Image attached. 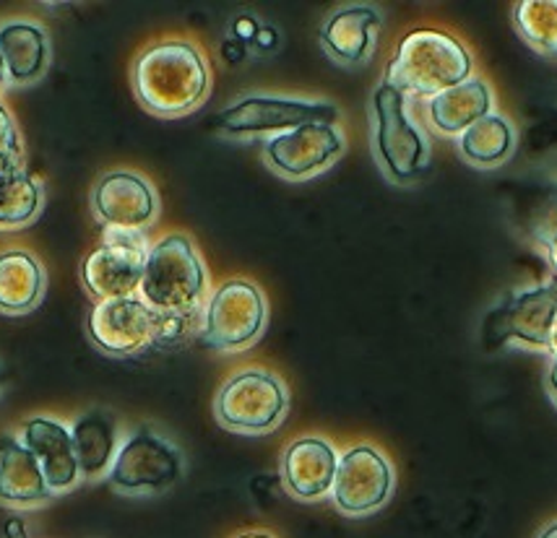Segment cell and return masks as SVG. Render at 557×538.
<instances>
[{
    "mask_svg": "<svg viewBox=\"0 0 557 538\" xmlns=\"http://www.w3.org/2000/svg\"><path fill=\"white\" fill-rule=\"evenodd\" d=\"M523 229L547 252L549 263L557 271V183L534 188L527 203Z\"/></svg>",
    "mask_w": 557,
    "mask_h": 538,
    "instance_id": "cell-26",
    "label": "cell"
},
{
    "mask_svg": "<svg viewBox=\"0 0 557 538\" xmlns=\"http://www.w3.org/2000/svg\"><path fill=\"white\" fill-rule=\"evenodd\" d=\"M516 29L545 55H557V0H521L513 11Z\"/></svg>",
    "mask_w": 557,
    "mask_h": 538,
    "instance_id": "cell-25",
    "label": "cell"
},
{
    "mask_svg": "<svg viewBox=\"0 0 557 538\" xmlns=\"http://www.w3.org/2000/svg\"><path fill=\"white\" fill-rule=\"evenodd\" d=\"M235 538H274V536L267 534V530H248V534H240Z\"/></svg>",
    "mask_w": 557,
    "mask_h": 538,
    "instance_id": "cell-31",
    "label": "cell"
},
{
    "mask_svg": "<svg viewBox=\"0 0 557 538\" xmlns=\"http://www.w3.org/2000/svg\"><path fill=\"white\" fill-rule=\"evenodd\" d=\"M344 151V138L336 125H302L278 133L263 143L271 170L289 179H305L329 170Z\"/></svg>",
    "mask_w": 557,
    "mask_h": 538,
    "instance_id": "cell-13",
    "label": "cell"
},
{
    "mask_svg": "<svg viewBox=\"0 0 557 538\" xmlns=\"http://www.w3.org/2000/svg\"><path fill=\"white\" fill-rule=\"evenodd\" d=\"M149 245L141 232H104V242L84 261V284L97 297V302L108 299L134 297L141 287Z\"/></svg>",
    "mask_w": 557,
    "mask_h": 538,
    "instance_id": "cell-11",
    "label": "cell"
},
{
    "mask_svg": "<svg viewBox=\"0 0 557 538\" xmlns=\"http://www.w3.org/2000/svg\"><path fill=\"white\" fill-rule=\"evenodd\" d=\"M547 383H549V393H553L555 403H557V359H553V364H549V372H547Z\"/></svg>",
    "mask_w": 557,
    "mask_h": 538,
    "instance_id": "cell-30",
    "label": "cell"
},
{
    "mask_svg": "<svg viewBox=\"0 0 557 538\" xmlns=\"http://www.w3.org/2000/svg\"><path fill=\"white\" fill-rule=\"evenodd\" d=\"M183 476V455L168 437L151 427H138L117 448L108 481L121 495L144 497L170 489Z\"/></svg>",
    "mask_w": 557,
    "mask_h": 538,
    "instance_id": "cell-7",
    "label": "cell"
},
{
    "mask_svg": "<svg viewBox=\"0 0 557 538\" xmlns=\"http://www.w3.org/2000/svg\"><path fill=\"white\" fill-rule=\"evenodd\" d=\"M339 110L331 102L287 97H243L214 117L216 128L227 136H261L287 133L302 125H334Z\"/></svg>",
    "mask_w": 557,
    "mask_h": 538,
    "instance_id": "cell-9",
    "label": "cell"
},
{
    "mask_svg": "<svg viewBox=\"0 0 557 538\" xmlns=\"http://www.w3.org/2000/svg\"><path fill=\"white\" fill-rule=\"evenodd\" d=\"M22 138L9 110L0 104V175L5 172H22Z\"/></svg>",
    "mask_w": 557,
    "mask_h": 538,
    "instance_id": "cell-27",
    "label": "cell"
},
{
    "mask_svg": "<svg viewBox=\"0 0 557 538\" xmlns=\"http://www.w3.org/2000/svg\"><path fill=\"white\" fill-rule=\"evenodd\" d=\"M289 396L284 383L269 370H240L216 393V418L240 435H267L284 422Z\"/></svg>",
    "mask_w": 557,
    "mask_h": 538,
    "instance_id": "cell-6",
    "label": "cell"
},
{
    "mask_svg": "<svg viewBox=\"0 0 557 538\" xmlns=\"http://www.w3.org/2000/svg\"><path fill=\"white\" fill-rule=\"evenodd\" d=\"M516 133L506 117L490 112L487 117L476 120L459 138V149L467 162L476 167H497L513 154Z\"/></svg>",
    "mask_w": 557,
    "mask_h": 538,
    "instance_id": "cell-23",
    "label": "cell"
},
{
    "mask_svg": "<svg viewBox=\"0 0 557 538\" xmlns=\"http://www.w3.org/2000/svg\"><path fill=\"white\" fill-rule=\"evenodd\" d=\"M141 299L164 317H194L207 295V268L185 235L159 239L146 258Z\"/></svg>",
    "mask_w": 557,
    "mask_h": 538,
    "instance_id": "cell-3",
    "label": "cell"
},
{
    "mask_svg": "<svg viewBox=\"0 0 557 538\" xmlns=\"http://www.w3.org/2000/svg\"><path fill=\"white\" fill-rule=\"evenodd\" d=\"M5 76H9V73H5V60H3V52H0V86L5 84Z\"/></svg>",
    "mask_w": 557,
    "mask_h": 538,
    "instance_id": "cell-33",
    "label": "cell"
},
{
    "mask_svg": "<svg viewBox=\"0 0 557 538\" xmlns=\"http://www.w3.org/2000/svg\"><path fill=\"white\" fill-rule=\"evenodd\" d=\"M50 497L52 491L37 458L24 448L22 440L0 442V502L13 508H32Z\"/></svg>",
    "mask_w": 557,
    "mask_h": 538,
    "instance_id": "cell-18",
    "label": "cell"
},
{
    "mask_svg": "<svg viewBox=\"0 0 557 538\" xmlns=\"http://www.w3.org/2000/svg\"><path fill=\"white\" fill-rule=\"evenodd\" d=\"M536 538H557V523H553V526H547Z\"/></svg>",
    "mask_w": 557,
    "mask_h": 538,
    "instance_id": "cell-32",
    "label": "cell"
},
{
    "mask_svg": "<svg viewBox=\"0 0 557 538\" xmlns=\"http://www.w3.org/2000/svg\"><path fill=\"white\" fill-rule=\"evenodd\" d=\"M467 78H472V55L459 39L435 29L409 32L386 71V84L396 91L430 99Z\"/></svg>",
    "mask_w": 557,
    "mask_h": 538,
    "instance_id": "cell-2",
    "label": "cell"
},
{
    "mask_svg": "<svg viewBox=\"0 0 557 538\" xmlns=\"http://www.w3.org/2000/svg\"><path fill=\"white\" fill-rule=\"evenodd\" d=\"M373 143L381 167L394 183H412L433 162L428 136L407 112L404 95L386 82L373 95Z\"/></svg>",
    "mask_w": 557,
    "mask_h": 538,
    "instance_id": "cell-5",
    "label": "cell"
},
{
    "mask_svg": "<svg viewBox=\"0 0 557 538\" xmlns=\"http://www.w3.org/2000/svg\"><path fill=\"white\" fill-rule=\"evenodd\" d=\"M557 310V276L540 287L513 291L487 312L482 323V343L495 351L510 341L545 349L547 330Z\"/></svg>",
    "mask_w": 557,
    "mask_h": 538,
    "instance_id": "cell-10",
    "label": "cell"
},
{
    "mask_svg": "<svg viewBox=\"0 0 557 538\" xmlns=\"http://www.w3.org/2000/svg\"><path fill=\"white\" fill-rule=\"evenodd\" d=\"M391 491H394V468L381 450L355 445L339 455L331 497L344 515L360 517L375 513L388 502Z\"/></svg>",
    "mask_w": 557,
    "mask_h": 538,
    "instance_id": "cell-12",
    "label": "cell"
},
{
    "mask_svg": "<svg viewBox=\"0 0 557 538\" xmlns=\"http://www.w3.org/2000/svg\"><path fill=\"white\" fill-rule=\"evenodd\" d=\"M73 450L84 478H102L110 474L117 455V424L110 411L95 409L76 418L71 429Z\"/></svg>",
    "mask_w": 557,
    "mask_h": 538,
    "instance_id": "cell-19",
    "label": "cell"
},
{
    "mask_svg": "<svg viewBox=\"0 0 557 538\" xmlns=\"http://www.w3.org/2000/svg\"><path fill=\"white\" fill-rule=\"evenodd\" d=\"M22 445L37 458L52 495L69 491L82 481L71 429L55 418H29L22 427Z\"/></svg>",
    "mask_w": 557,
    "mask_h": 538,
    "instance_id": "cell-16",
    "label": "cell"
},
{
    "mask_svg": "<svg viewBox=\"0 0 557 538\" xmlns=\"http://www.w3.org/2000/svg\"><path fill=\"white\" fill-rule=\"evenodd\" d=\"M91 205L108 229L141 232L157 216V192L141 175L110 172L91 192Z\"/></svg>",
    "mask_w": 557,
    "mask_h": 538,
    "instance_id": "cell-14",
    "label": "cell"
},
{
    "mask_svg": "<svg viewBox=\"0 0 557 538\" xmlns=\"http://www.w3.org/2000/svg\"><path fill=\"white\" fill-rule=\"evenodd\" d=\"M0 52L11 82L29 84L48 68L50 42L42 26L29 22H11L0 26Z\"/></svg>",
    "mask_w": 557,
    "mask_h": 538,
    "instance_id": "cell-21",
    "label": "cell"
},
{
    "mask_svg": "<svg viewBox=\"0 0 557 538\" xmlns=\"http://www.w3.org/2000/svg\"><path fill=\"white\" fill-rule=\"evenodd\" d=\"M339 453L323 437H300L284 450L282 481L297 500H323L331 495Z\"/></svg>",
    "mask_w": 557,
    "mask_h": 538,
    "instance_id": "cell-15",
    "label": "cell"
},
{
    "mask_svg": "<svg viewBox=\"0 0 557 538\" xmlns=\"http://www.w3.org/2000/svg\"><path fill=\"white\" fill-rule=\"evenodd\" d=\"M545 351H547V354H553V359H557V310H555V315H553V323H549Z\"/></svg>",
    "mask_w": 557,
    "mask_h": 538,
    "instance_id": "cell-29",
    "label": "cell"
},
{
    "mask_svg": "<svg viewBox=\"0 0 557 538\" xmlns=\"http://www.w3.org/2000/svg\"><path fill=\"white\" fill-rule=\"evenodd\" d=\"M209 65L188 39L151 45L134 65V89L146 110L162 117H181L209 95Z\"/></svg>",
    "mask_w": 557,
    "mask_h": 538,
    "instance_id": "cell-1",
    "label": "cell"
},
{
    "mask_svg": "<svg viewBox=\"0 0 557 538\" xmlns=\"http://www.w3.org/2000/svg\"><path fill=\"white\" fill-rule=\"evenodd\" d=\"M5 538H29L22 517H13V521L5 523Z\"/></svg>",
    "mask_w": 557,
    "mask_h": 538,
    "instance_id": "cell-28",
    "label": "cell"
},
{
    "mask_svg": "<svg viewBox=\"0 0 557 538\" xmlns=\"http://www.w3.org/2000/svg\"><path fill=\"white\" fill-rule=\"evenodd\" d=\"M381 13L373 5H344L321 29V45L336 63L360 65L375 52Z\"/></svg>",
    "mask_w": 557,
    "mask_h": 538,
    "instance_id": "cell-17",
    "label": "cell"
},
{
    "mask_svg": "<svg viewBox=\"0 0 557 538\" xmlns=\"http://www.w3.org/2000/svg\"><path fill=\"white\" fill-rule=\"evenodd\" d=\"M190 317H164L136 297L97 302L89 312L91 341L115 356H136L188 328Z\"/></svg>",
    "mask_w": 557,
    "mask_h": 538,
    "instance_id": "cell-4",
    "label": "cell"
},
{
    "mask_svg": "<svg viewBox=\"0 0 557 538\" xmlns=\"http://www.w3.org/2000/svg\"><path fill=\"white\" fill-rule=\"evenodd\" d=\"M42 209V188L26 172L0 175V229H18Z\"/></svg>",
    "mask_w": 557,
    "mask_h": 538,
    "instance_id": "cell-24",
    "label": "cell"
},
{
    "mask_svg": "<svg viewBox=\"0 0 557 538\" xmlns=\"http://www.w3.org/2000/svg\"><path fill=\"white\" fill-rule=\"evenodd\" d=\"M267 325V299L256 284L232 278L211 295L203 310L201 338L209 349L243 351L258 341Z\"/></svg>",
    "mask_w": 557,
    "mask_h": 538,
    "instance_id": "cell-8",
    "label": "cell"
},
{
    "mask_svg": "<svg viewBox=\"0 0 557 538\" xmlns=\"http://www.w3.org/2000/svg\"><path fill=\"white\" fill-rule=\"evenodd\" d=\"M45 271L32 252H0V312H29L42 299Z\"/></svg>",
    "mask_w": 557,
    "mask_h": 538,
    "instance_id": "cell-22",
    "label": "cell"
},
{
    "mask_svg": "<svg viewBox=\"0 0 557 538\" xmlns=\"http://www.w3.org/2000/svg\"><path fill=\"white\" fill-rule=\"evenodd\" d=\"M428 110L437 130L446 133V136H461L463 130L472 128L476 120L493 112V95H490L485 82L467 78L463 84L430 99Z\"/></svg>",
    "mask_w": 557,
    "mask_h": 538,
    "instance_id": "cell-20",
    "label": "cell"
}]
</instances>
